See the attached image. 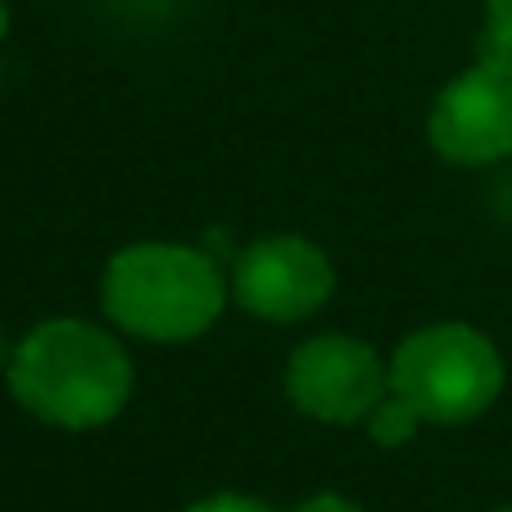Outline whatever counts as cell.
<instances>
[{
	"label": "cell",
	"instance_id": "1",
	"mask_svg": "<svg viewBox=\"0 0 512 512\" xmlns=\"http://www.w3.org/2000/svg\"><path fill=\"white\" fill-rule=\"evenodd\" d=\"M5 377L10 395L32 417L64 431H91L123 413L132 395V358L96 322L50 318L19 340Z\"/></svg>",
	"mask_w": 512,
	"mask_h": 512
},
{
	"label": "cell",
	"instance_id": "2",
	"mask_svg": "<svg viewBox=\"0 0 512 512\" xmlns=\"http://www.w3.org/2000/svg\"><path fill=\"white\" fill-rule=\"evenodd\" d=\"M100 304L109 322L127 336L182 345L218 322L227 286L209 254L191 245L141 241L109 259L105 281H100Z\"/></svg>",
	"mask_w": 512,
	"mask_h": 512
},
{
	"label": "cell",
	"instance_id": "3",
	"mask_svg": "<svg viewBox=\"0 0 512 512\" xmlns=\"http://www.w3.org/2000/svg\"><path fill=\"white\" fill-rule=\"evenodd\" d=\"M390 390L413 404L422 422L463 426L499 399L503 358L485 331L467 322H431L395 349Z\"/></svg>",
	"mask_w": 512,
	"mask_h": 512
},
{
	"label": "cell",
	"instance_id": "4",
	"mask_svg": "<svg viewBox=\"0 0 512 512\" xmlns=\"http://www.w3.org/2000/svg\"><path fill=\"white\" fill-rule=\"evenodd\" d=\"M426 141L458 168H485L512 155V59L481 55L426 114Z\"/></svg>",
	"mask_w": 512,
	"mask_h": 512
},
{
	"label": "cell",
	"instance_id": "5",
	"mask_svg": "<svg viewBox=\"0 0 512 512\" xmlns=\"http://www.w3.org/2000/svg\"><path fill=\"white\" fill-rule=\"evenodd\" d=\"M286 395L313 422L358 426L390 395V363L354 336H313L286 363Z\"/></svg>",
	"mask_w": 512,
	"mask_h": 512
},
{
	"label": "cell",
	"instance_id": "6",
	"mask_svg": "<svg viewBox=\"0 0 512 512\" xmlns=\"http://www.w3.org/2000/svg\"><path fill=\"white\" fill-rule=\"evenodd\" d=\"M232 295L263 322H304L336 295V268L304 236H263L236 259Z\"/></svg>",
	"mask_w": 512,
	"mask_h": 512
},
{
	"label": "cell",
	"instance_id": "7",
	"mask_svg": "<svg viewBox=\"0 0 512 512\" xmlns=\"http://www.w3.org/2000/svg\"><path fill=\"white\" fill-rule=\"evenodd\" d=\"M417 426H422V417H417V413H413V404H404V399H399L395 390H390V395L368 413V435L377 440L381 449H399V445H408V440L417 435Z\"/></svg>",
	"mask_w": 512,
	"mask_h": 512
},
{
	"label": "cell",
	"instance_id": "8",
	"mask_svg": "<svg viewBox=\"0 0 512 512\" xmlns=\"http://www.w3.org/2000/svg\"><path fill=\"white\" fill-rule=\"evenodd\" d=\"M481 55L512 59V0H485Z\"/></svg>",
	"mask_w": 512,
	"mask_h": 512
},
{
	"label": "cell",
	"instance_id": "9",
	"mask_svg": "<svg viewBox=\"0 0 512 512\" xmlns=\"http://www.w3.org/2000/svg\"><path fill=\"white\" fill-rule=\"evenodd\" d=\"M186 512H272L263 499H250V494H209V499L191 503Z\"/></svg>",
	"mask_w": 512,
	"mask_h": 512
},
{
	"label": "cell",
	"instance_id": "10",
	"mask_svg": "<svg viewBox=\"0 0 512 512\" xmlns=\"http://www.w3.org/2000/svg\"><path fill=\"white\" fill-rule=\"evenodd\" d=\"M295 512H363L358 503H349V499H340V494H313L309 503H300Z\"/></svg>",
	"mask_w": 512,
	"mask_h": 512
},
{
	"label": "cell",
	"instance_id": "11",
	"mask_svg": "<svg viewBox=\"0 0 512 512\" xmlns=\"http://www.w3.org/2000/svg\"><path fill=\"white\" fill-rule=\"evenodd\" d=\"M0 368H10V349H5V336H0Z\"/></svg>",
	"mask_w": 512,
	"mask_h": 512
},
{
	"label": "cell",
	"instance_id": "12",
	"mask_svg": "<svg viewBox=\"0 0 512 512\" xmlns=\"http://www.w3.org/2000/svg\"><path fill=\"white\" fill-rule=\"evenodd\" d=\"M499 512H512V503H508V508H499Z\"/></svg>",
	"mask_w": 512,
	"mask_h": 512
}]
</instances>
